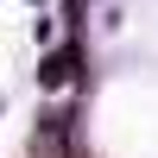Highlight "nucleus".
<instances>
[{
  "instance_id": "f257e3e1",
  "label": "nucleus",
  "mask_w": 158,
  "mask_h": 158,
  "mask_svg": "<svg viewBox=\"0 0 158 158\" xmlns=\"http://www.w3.org/2000/svg\"><path fill=\"white\" fill-rule=\"evenodd\" d=\"M76 76H82V51H76V44L51 51V63H44V89H70Z\"/></svg>"
}]
</instances>
